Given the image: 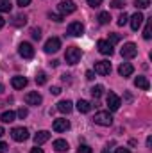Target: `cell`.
I'll return each instance as SVG.
<instances>
[{"mask_svg": "<svg viewBox=\"0 0 152 153\" xmlns=\"http://www.w3.org/2000/svg\"><path fill=\"white\" fill-rule=\"evenodd\" d=\"M108 107H109V111H118L120 109V105H122V100L114 94V93H109L108 94Z\"/></svg>", "mask_w": 152, "mask_h": 153, "instance_id": "13", "label": "cell"}, {"mask_svg": "<svg viewBox=\"0 0 152 153\" xmlns=\"http://www.w3.org/2000/svg\"><path fill=\"white\" fill-rule=\"evenodd\" d=\"M77 153H93V150H91V146H88V144H79Z\"/></svg>", "mask_w": 152, "mask_h": 153, "instance_id": "30", "label": "cell"}, {"mask_svg": "<svg viewBox=\"0 0 152 153\" xmlns=\"http://www.w3.org/2000/svg\"><path fill=\"white\" fill-rule=\"evenodd\" d=\"M88 4H90L91 7H99V5L102 4V0H88Z\"/></svg>", "mask_w": 152, "mask_h": 153, "instance_id": "37", "label": "cell"}, {"mask_svg": "<svg viewBox=\"0 0 152 153\" xmlns=\"http://www.w3.org/2000/svg\"><path fill=\"white\" fill-rule=\"evenodd\" d=\"M57 9H59V13L65 16V14H72L77 9V5H75L74 0H61V2L57 4Z\"/></svg>", "mask_w": 152, "mask_h": 153, "instance_id": "4", "label": "cell"}, {"mask_svg": "<svg viewBox=\"0 0 152 153\" xmlns=\"http://www.w3.org/2000/svg\"><path fill=\"white\" fill-rule=\"evenodd\" d=\"M31 153H43V150H41V148H38V146H36V148H32V150H31Z\"/></svg>", "mask_w": 152, "mask_h": 153, "instance_id": "43", "label": "cell"}, {"mask_svg": "<svg viewBox=\"0 0 152 153\" xmlns=\"http://www.w3.org/2000/svg\"><path fill=\"white\" fill-rule=\"evenodd\" d=\"M114 153H131V152H129L127 148H116V152Z\"/></svg>", "mask_w": 152, "mask_h": 153, "instance_id": "42", "label": "cell"}, {"mask_svg": "<svg viewBox=\"0 0 152 153\" xmlns=\"http://www.w3.org/2000/svg\"><path fill=\"white\" fill-rule=\"evenodd\" d=\"M120 53H122L123 59H132V57L138 55V46H136L134 43H125L123 48L120 50Z\"/></svg>", "mask_w": 152, "mask_h": 153, "instance_id": "5", "label": "cell"}, {"mask_svg": "<svg viewBox=\"0 0 152 153\" xmlns=\"http://www.w3.org/2000/svg\"><path fill=\"white\" fill-rule=\"evenodd\" d=\"M16 114H18L20 117H22V119H23V117H27V114H29V111L22 107V109H18V112H16Z\"/></svg>", "mask_w": 152, "mask_h": 153, "instance_id": "35", "label": "cell"}, {"mask_svg": "<svg viewBox=\"0 0 152 153\" xmlns=\"http://www.w3.org/2000/svg\"><path fill=\"white\" fill-rule=\"evenodd\" d=\"M41 102H43V98H41V94L38 91H31V93L25 94V103L27 105H39Z\"/></svg>", "mask_w": 152, "mask_h": 153, "instance_id": "11", "label": "cell"}, {"mask_svg": "<svg viewBox=\"0 0 152 153\" xmlns=\"http://www.w3.org/2000/svg\"><path fill=\"white\" fill-rule=\"evenodd\" d=\"M48 18H50V20H54V22H57V23H59V22H63V14H54V13H50V14H48Z\"/></svg>", "mask_w": 152, "mask_h": 153, "instance_id": "33", "label": "cell"}, {"mask_svg": "<svg viewBox=\"0 0 152 153\" xmlns=\"http://www.w3.org/2000/svg\"><path fill=\"white\" fill-rule=\"evenodd\" d=\"M11 11V4L7 0H0V13H9Z\"/></svg>", "mask_w": 152, "mask_h": 153, "instance_id": "27", "label": "cell"}, {"mask_svg": "<svg viewBox=\"0 0 152 153\" xmlns=\"http://www.w3.org/2000/svg\"><path fill=\"white\" fill-rule=\"evenodd\" d=\"M123 5H125L123 0H111V7H114V9H122Z\"/></svg>", "mask_w": 152, "mask_h": 153, "instance_id": "32", "label": "cell"}, {"mask_svg": "<svg viewBox=\"0 0 152 153\" xmlns=\"http://www.w3.org/2000/svg\"><path fill=\"white\" fill-rule=\"evenodd\" d=\"M127 22H129V16H127L125 13H122V14L118 16V25H120V27H123V25H125Z\"/></svg>", "mask_w": 152, "mask_h": 153, "instance_id": "31", "label": "cell"}, {"mask_svg": "<svg viewBox=\"0 0 152 153\" xmlns=\"http://www.w3.org/2000/svg\"><path fill=\"white\" fill-rule=\"evenodd\" d=\"M54 150L56 152H68V143L65 141V139H57V141H54Z\"/></svg>", "mask_w": 152, "mask_h": 153, "instance_id": "21", "label": "cell"}, {"mask_svg": "<svg viewBox=\"0 0 152 153\" xmlns=\"http://www.w3.org/2000/svg\"><path fill=\"white\" fill-rule=\"evenodd\" d=\"M14 117H16V114H14L13 111H5V112L2 114V121H4V123H13Z\"/></svg>", "mask_w": 152, "mask_h": 153, "instance_id": "24", "label": "cell"}, {"mask_svg": "<svg viewBox=\"0 0 152 153\" xmlns=\"http://www.w3.org/2000/svg\"><path fill=\"white\" fill-rule=\"evenodd\" d=\"M75 107H77V111H79L81 114H88V112L91 111V103H90V102H86V100H79Z\"/></svg>", "mask_w": 152, "mask_h": 153, "instance_id": "19", "label": "cell"}, {"mask_svg": "<svg viewBox=\"0 0 152 153\" xmlns=\"http://www.w3.org/2000/svg\"><path fill=\"white\" fill-rule=\"evenodd\" d=\"M47 82V75H45V71H39L38 75H36V84L38 85H43Z\"/></svg>", "mask_w": 152, "mask_h": 153, "instance_id": "29", "label": "cell"}, {"mask_svg": "<svg viewBox=\"0 0 152 153\" xmlns=\"http://www.w3.org/2000/svg\"><path fill=\"white\" fill-rule=\"evenodd\" d=\"M132 71H134V68H132V64H129V62H122L120 68H118V73H120L122 76L132 75Z\"/></svg>", "mask_w": 152, "mask_h": 153, "instance_id": "18", "label": "cell"}, {"mask_svg": "<svg viewBox=\"0 0 152 153\" xmlns=\"http://www.w3.org/2000/svg\"><path fill=\"white\" fill-rule=\"evenodd\" d=\"M90 93H91V96L97 100V98L102 96V93H104V85H100V84H99V85H93V87L90 89Z\"/></svg>", "mask_w": 152, "mask_h": 153, "instance_id": "22", "label": "cell"}, {"mask_svg": "<svg viewBox=\"0 0 152 153\" xmlns=\"http://www.w3.org/2000/svg\"><path fill=\"white\" fill-rule=\"evenodd\" d=\"M4 25H5V20H4V18L0 16V29H4Z\"/></svg>", "mask_w": 152, "mask_h": 153, "instance_id": "44", "label": "cell"}, {"mask_svg": "<svg viewBox=\"0 0 152 153\" xmlns=\"http://www.w3.org/2000/svg\"><path fill=\"white\" fill-rule=\"evenodd\" d=\"M59 48H61V39L59 38H50L45 43V52L47 53H56V52H59Z\"/></svg>", "mask_w": 152, "mask_h": 153, "instance_id": "7", "label": "cell"}, {"mask_svg": "<svg viewBox=\"0 0 152 153\" xmlns=\"http://www.w3.org/2000/svg\"><path fill=\"white\" fill-rule=\"evenodd\" d=\"M11 137H13L16 143H23V141L29 139V130L23 128V126H16V128L11 130Z\"/></svg>", "mask_w": 152, "mask_h": 153, "instance_id": "3", "label": "cell"}, {"mask_svg": "<svg viewBox=\"0 0 152 153\" xmlns=\"http://www.w3.org/2000/svg\"><path fill=\"white\" fill-rule=\"evenodd\" d=\"M48 139H50V132H47V130H41V132H38V134L34 135V143H36V146L43 144V143H47Z\"/></svg>", "mask_w": 152, "mask_h": 153, "instance_id": "17", "label": "cell"}, {"mask_svg": "<svg viewBox=\"0 0 152 153\" xmlns=\"http://www.w3.org/2000/svg\"><path fill=\"white\" fill-rule=\"evenodd\" d=\"M7 148H9V146H7L5 143H0V153H5L7 152Z\"/></svg>", "mask_w": 152, "mask_h": 153, "instance_id": "40", "label": "cell"}, {"mask_svg": "<svg viewBox=\"0 0 152 153\" xmlns=\"http://www.w3.org/2000/svg\"><path fill=\"white\" fill-rule=\"evenodd\" d=\"M134 4H136L138 9H147L150 5V0H134Z\"/></svg>", "mask_w": 152, "mask_h": 153, "instance_id": "28", "label": "cell"}, {"mask_svg": "<svg viewBox=\"0 0 152 153\" xmlns=\"http://www.w3.org/2000/svg\"><path fill=\"white\" fill-rule=\"evenodd\" d=\"M102 153H109V150H104V152H102Z\"/></svg>", "mask_w": 152, "mask_h": 153, "instance_id": "47", "label": "cell"}, {"mask_svg": "<svg viewBox=\"0 0 152 153\" xmlns=\"http://www.w3.org/2000/svg\"><path fill=\"white\" fill-rule=\"evenodd\" d=\"M81 57H82V52H81V48H77V46H70V48H66L65 61H66L68 64H77V62L81 61Z\"/></svg>", "mask_w": 152, "mask_h": 153, "instance_id": "1", "label": "cell"}, {"mask_svg": "<svg viewBox=\"0 0 152 153\" xmlns=\"http://www.w3.org/2000/svg\"><path fill=\"white\" fill-rule=\"evenodd\" d=\"M143 20H145V18H143V14H141L140 11H138V13H134V14L131 16V29H132V30H138V29L141 27Z\"/></svg>", "mask_w": 152, "mask_h": 153, "instance_id": "14", "label": "cell"}, {"mask_svg": "<svg viewBox=\"0 0 152 153\" xmlns=\"http://www.w3.org/2000/svg\"><path fill=\"white\" fill-rule=\"evenodd\" d=\"M7 2H9V0H7Z\"/></svg>", "mask_w": 152, "mask_h": 153, "instance_id": "48", "label": "cell"}, {"mask_svg": "<svg viewBox=\"0 0 152 153\" xmlns=\"http://www.w3.org/2000/svg\"><path fill=\"white\" fill-rule=\"evenodd\" d=\"M118 41H120V36H118V34H111V36H109V43H111V45H113V43H118Z\"/></svg>", "mask_w": 152, "mask_h": 153, "instance_id": "36", "label": "cell"}, {"mask_svg": "<svg viewBox=\"0 0 152 153\" xmlns=\"http://www.w3.org/2000/svg\"><path fill=\"white\" fill-rule=\"evenodd\" d=\"M72 109H74V103H72L70 100H61V102L57 103V111L63 112V114H70Z\"/></svg>", "mask_w": 152, "mask_h": 153, "instance_id": "15", "label": "cell"}, {"mask_svg": "<svg viewBox=\"0 0 152 153\" xmlns=\"http://www.w3.org/2000/svg\"><path fill=\"white\" fill-rule=\"evenodd\" d=\"M31 4V0H18V5L20 7H25V5H29Z\"/></svg>", "mask_w": 152, "mask_h": 153, "instance_id": "39", "label": "cell"}, {"mask_svg": "<svg viewBox=\"0 0 152 153\" xmlns=\"http://www.w3.org/2000/svg\"><path fill=\"white\" fill-rule=\"evenodd\" d=\"M11 85L14 87V89H23L25 85H27V78L22 75H16L11 78Z\"/></svg>", "mask_w": 152, "mask_h": 153, "instance_id": "16", "label": "cell"}, {"mask_svg": "<svg viewBox=\"0 0 152 153\" xmlns=\"http://www.w3.org/2000/svg\"><path fill=\"white\" fill-rule=\"evenodd\" d=\"M86 78H88V80H93V78H95V73H93V71H86Z\"/></svg>", "mask_w": 152, "mask_h": 153, "instance_id": "41", "label": "cell"}, {"mask_svg": "<svg viewBox=\"0 0 152 153\" xmlns=\"http://www.w3.org/2000/svg\"><path fill=\"white\" fill-rule=\"evenodd\" d=\"M31 36H32V39H39L41 38V30L39 29H32L31 30Z\"/></svg>", "mask_w": 152, "mask_h": 153, "instance_id": "34", "label": "cell"}, {"mask_svg": "<svg viewBox=\"0 0 152 153\" xmlns=\"http://www.w3.org/2000/svg\"><path fill=\"white\" fill-rule=\"evenodd\" d=\"M25 22H27V18L25 16H22V14H16L14 18H13V25H16V27H22V25H25Z\"/></svg>", "mask_w": 152, "mask_h": 153, "instance_id": "25", "label": "cell"}, {"mask_svg": "<svg viewBox=\"0 0 152 153\" xmlns=\"http://www.w3.org/2000/svg\"><path fill=\"white\" fill-rule=\"evenodd\" d=\"M50 93H52L54 96H57V94L61 93V87H52V89H50Z\"/></svg>", "mask_w": 152, "mask_h": 153, "instance_id": "38", "label": "cell"}, {"mask_svg": "<svg viewBox=\"0 0 152 153\" xmlns=\"http://www.w3.org/2000/svg\"><path fill=\"white\" fill-rule=\"evenodd\" d=\"M143 38H145V39H150L152 38V18H150V20H147L145 30H143Z\"/></svg>", "mask_w": 152, "mask_h": 153, "instance_id": "26", "label": "cell"}, {"mask_svg": "<svg viewBox=\"0 0 152 153\" xmlns=\"http://www.w3.org/2000/svg\"><path fill=\"white\" fill-rule=\"evenodd\" d=\"M52 128H54V132H66V130L70 128V121H68V119H65V117L54 119Z\"/></svg>", "mask_w": 152, "mask_h": 153, "instance_id": "10", "label": "cell"}, {"mask_svg": "<svg viewBox=\"0 0 152 153\" xmlns=\"http://www.w3.org/2000/svg\"><path fill=\"white\" fill-rule=\"evenodd\" d=\"M2 91H4V85H2V84H0V93H2Z\"/></svg>", "mask_w": 152, "mask_h": 153, "instance_id": "46", "label": "cell"}, {"mask_svg": "<svg viewBox=\"0 0 152 153\" xmlns=\"http://www.w3.org/2000/svg\"><path fill=\"white\" fill-rule=\"evenodd\" d=\"M95 73H99V75H109L111 73V62H108V61L95 62Z\"/></svg>", "mask_w": 152, "mask_h": 153, "instance_id": "9", "label": "cell"}, {"mask_svg": "<svg viewBox=\"0 0 152 153\" xmlns=\"http://www.w3.org/2000/svg\"><path fill=\"white\" fill-rule=\"evenodd\" d=\"M4 134H5V132H4V128H2V126H0V137H2V135H4Z\"/></svg>", "mask_w": 152, "mask_h": 153, "instance_id": "45", "label": "cell"}, {"mask_svg": "<svg viewBox=\"0 0 152 153\" xmlns=\"http://www.w3.org/2000/svg\"><path fill=\"white\" fill-rule=\"evenodd\" d=\"M18 53L23 57V59H32L34 57V48H32V45L31 43H20V46H18Z\"/></svg>", "mask_w": 152, "mask_h": 153, "instance_id": "6", "label": "cell"}, {"mask_svg": "<svg viewBox=\"0 0 152 153\" xmlns=\"http://www.w3.org/2000/svg\"><path fill=\"white\" fill-rule=\"evenodd\" d=\"M70 36H74V38H79V36H82L84 34V25L81 23V22H72L70 25H68V30H66Z\"/></svg>", "mask_w": 152, "mask_h": 153, "instance_id": "8", "label": "cell"}, {"mask_svg": "<svg viewBox=\"0 0 152 153\" xmlns=\"http://www.w3.org/2000/svg\"><path fill=\"white\" fill-rule=\"evenodd\" d=\"M109 22H111V14H109V13L104 11V13L99 14V23H100V25H108Z\"/></svg>", "mask_w": 152, "mask_h": 153, "instance_id": "23", "label": "cell"}, {"mask_svg": "<svg viewBox=\"0 0 152 153\" xmlns=\"http://www.w3.org/2000/svg\"><path fill=\"white\" fill-rule=\"evenodd\" d=\"M134 85L140 87V89H143V91H149V87H150V84H149V80L145 76H136L134 78Z\"/></svg>", "mask_w": 152, "mask_h": 153, "instance_id": "20", "label": "cell"}, {"mask_svg": "<svg viewBox=\"0 0 152 153\" xmlns=\"http://www.w3.org/2000/svg\"><path fill=\"white\" fill-rule=\"evenodd\" d=\"M97 48H99V52H100L102 55H111V53H113V45H111L109 41H106V39H100V41L97 43Z\"/></svg>", "mask_w": 152, "mask_h": 153, "instance_id": "12", "label": "cell"}, {"mask_svg": "<svg viewBox=\"0 0 152 153\" xmlns=\"http://www.w3.org/2000/svg\"><path fill=\"white\" fill-rule=\"evenodd\" d=\"M93 121H95L97 125H100V126H109V125L113 123V117H111L109 112L100 111V112H97V114L93 116Z\"/></svg>", "mask_w": 152, "mask_h": 153, "instance_id": "2", "label": "cell"}]
</instances>
